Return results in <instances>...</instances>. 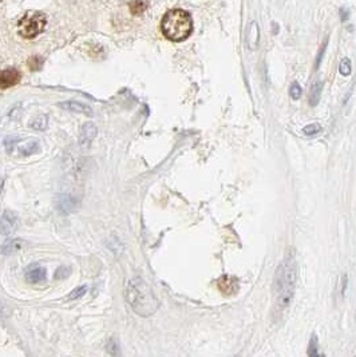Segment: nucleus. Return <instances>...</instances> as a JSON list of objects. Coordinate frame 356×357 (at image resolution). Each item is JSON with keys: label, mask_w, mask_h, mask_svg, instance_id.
Instances as JSON below:
<instances>
[{"label": "nucleus", "mask_w": 356, "mask_h": 357, "mask_svg": "<svg viewBox=\"0 0 356 357\" xmlns=\"http://www.w3.org/2000/svg\"><path fill=\"white\" fill-rule=\"evenodd\" d=\"M2 185H3V181H2V178H0V187H2Z\"/></svg>", "instance_id": "nucleus-24"}, {"label": "nucleus", "mask_w": 356, "mask_h": 357, "mask_svg": "<svg viewBox=\"0 0 356 357\" xmlns=\"http://www.w3.org/2000/svg\"><path fill=\"white\" fill-rule=\"evenodd\" d=\"M96 137V127L92 122H86L80 129L79 143L82 147H88Z\"/></svg>", "instance_id": "nucleus-9"}, {"label": "nucleus", "mask_w": 356, "mask_h": 357, "mask_svg": "<svg viewBox=\"0 0 356 357\" xmlns=\"http://www.w3.org/2000/svg\"><path fill=\"white\" fill-rule=\"evenodd\" d=\"M320 131H321V126L319 125V123H311V125H308V126H305L304 129H303V134L315 135L317 134V133H320Z\"/></svg>", "instance_id": "nucleus-17"}, {"label": "nucleus", "mask_w": 356, "mask_h": 357, "mask_svg": "<svg viewBox=\"0 0 356 357\" xmlns=\"http://www.w3.org/2000/svg\"><path fill=\"white\" fill-rule=\"evenodd\" d=\"M22 246H23V241H22V240H19V238L10 240V241H7L3 246H2V252H3L4 254L18 253V252L22 249Z\"/></svg>", "instance_id": "nucleus-14"}, {"label": "nucleus", "mask_w": 356, "mask_h": 357, "mask_svg": "<svg viewBox=\"0 0 356 357\" xmlns=\"http://www.w3.org/2000/svg\"><path fill=\"white\" fill-rule=\"evenodd\" d=\"M31 126L35 129V130H44L46 126H47V118L46 116H40V118H36L34 122L31 123Z\"/></svg>", "instance_id": "nucleus-20"}, {"label": "nucleus", "mask_w": 356, "mask_h": 357, "mask_svg": "<svg viewBox=\"0 0 356 357\" xmlns=\"http://www.w3.org/2000/svg\"><path fill=\"white\" fill-rule=\"evenodd\" d=\"M289 94H291V96H292V99L295 100L300 99L301 96L300 84L297 83V82H293V83L291 84V91H289Z\"/></svg>", "instance_id": "nucleus-19"}, {"label": "nucleus", "mask_w": 356, "mask_h": 357, "mask_svg": "<svg viewBox=\"0 0 356 357\" xmlns=\"http://www.w3.org/2000/svg\"><path fill=\"white\" fill-rule=\"evenodd\" d=\"M237 281L234 278L224 276L222 278L218 280V289L224 294H233L237 290Z\"/></svg>", "instance_id": "nucleus-10"}, {"label": "nucleus", "mask_w": 356, "mask_h": 357, "mask_svg": "<svg viewBox=\"0 0 356 357\" xmlns=\"http://www.w3.org/2000/svg\"><path fill=\"white\" fill-rule=\"evenodd\" d=\"M308 356H311V357L319 356V352H317V337L315 336V334H313L312 338H311V342H309Z\"/></svg>", "instance_id": "nucleus-18"}, {"label": "nucleus", "mask_w": 356, "mask_h": 357, "mask_svg": "<svg viewBox=\"0 0 356 357\" xmlns=\"http://www.w3.org/2000/svg\"><path fill=\"white\" fill-rule=\"evenodd\" d=\"M161 28L164 35L172 42H182L188 39L189 35L192 34L193 22L192 16L189 15V12L184 10H172L165 14Z\"/></svg>", "instance_id": "nucleus-3"}, {"label": "nucleus", "mask_w": 356, "mask_h": 357, "mask_svg": "<svg viewBox=\"0 0 356 357\" xmlns=\"http://www.w3.org/2000/svg\"><path fill=\"white\" fill-rule=\"evenodd\" d=\"M297 265L293 252H288L281 264L277 266L275 276V300L279 310L285 309L293 300V293L296 288Z\"/></svg>", "instance_id": "nucleus-1"}, {"label": "nucleus", "mask_w": 356, "mask_h": 357, "mask_svg": "<svg viewBox=\"0 0 356 357\" xmlns=\"http://www.w3.org/2000/svg\"><path fill=\"white\" fill-rule=\"evenodd\" d=\"M259 40H260V28H259V24H257V22H252L248 28V46H249V48H252V50L257 48Z\"/></svg>", "instance_id": "nucleus-12"}, {"label": "nucleus", "mask_w": 356, "mask_h": 357, "mask_svg": "<svg viewBox=\"0 0 356 357\" xmlns=\"http://www.w3.org/2000/svg\"><path fill=\"white\" fill-rule=\"evenodd\" d=\"M351 60L348 58H344V59L340 62V66H339V71H340L341 75L348 76L351 74Z\"/></svg>", "instance_id": "nucleus-16"}, {"label": "nucleus", "mask_w": 356, "mask_h": 357, "mask_svg": "<svg viewBox=\"0 0 356 357\" xmlns=\"http://www.w3.org/2000/svg\"><path fill=\"white\" fill-rule=\"evenodd\" d=\"M340 18H341V22H347L349 18V12L348 10H345V8H341L340 10Z\"/></svg>", "instance_id": "nucleus-23"}, {"label": "nucleus", "mask_w": 356, "mask_h": 357, "mask_svg": "<svg viewBox=\"0 0 356 357\" xmlns=\"http://www.w3.org/2000/svg\"><path fill=\"white\" fill-rule=\"evenodd\" d=\"M129 8H130L133 15H141V14H144L146 11L148 3L145 0H132L130 4H129Z\"/></svg>", "instance_id": "nucleus-15"}, {"label": "nucleus", "mask_w": 356, "mask_h": 357, "mask_svg": "<svg viewBox=\"0 0 356 357\" xmlns=\"http://www.w3.org/2000/svg\"><path fill=\"white\" fill-rule=\"evenodd\" d=\"M325 48H327V40L324 42V44L321 46L320 51H319V54H317V58H316V63H315V67L319 68V66H320L321 63V59H323V55H324L325 52Z\"/></svg>", "instance_id": "nucleus-22"}, {"label": "nucleus", "mask_w": 356, "mask_h": 357, "mask_svg": "<svg viewBox=\"0 0 356 357\" xmlns=\"http://www.w3.org/2000/svg\"><path fill=\"white\" fill-rule=\"evenodd\" d=\"M20 72L16 68H7L0 72V88H8L20 82Z\"/></svg>", "instance_id": "nucleus-7"}, {"label": "nucleus", "mask_w": 356, "mask_h": 357, "mask_svg": "<svg viewBox=\"0 0 356 357\" xmlns=\"http://www.w3.org/2000/svg\"><path fill=\"white\" fill-rule=\"evenodd\" d=\"M323 87H324V84H323L321 80H316L311 86V91H309V104L311 106H316L319 103V100L321 98V92H323Z\"/></svg>", "instance_id": "nucleus-13"}, {"label": "nucleus", "mask_w": 356, "mask_h": 357, "mask_svg": "<svg viewBox=\"0 0 356 357\" xmlns=\"http://www.w3.org/2000/svg\"><path fill=\"white\" fill-rule=\"evenodd\" d=\"M47 278V273H46V269L42 268L38 264H34V265L28 266L26 269V280L31 284H40V282L46 281Z\"/></svg>", "instance_id": "nucleus-8"}, {"label": "nucleus", "mask_w": 356, "mask_h": 357, "mask_svg": "<svg viewBox=\"0 0 356 357\" xmlns=\"http://www.w3.org/2000/svg\"><path fill=\"white\" fill-rule=\"evenodd\" d=\"M6 149L10 154L15 153V154L23 155V157H27V155L35 154L38 151L40 150V143L38 139H24V141H19V139L15 138H10L6 139Z\"/></svg>", "instance_id": "nucleus-5"}, {"label": "nucleus", "mask_w": 356, "mask_h": 357, "mask_svg": "<svg viewBox=\"0 0 356 357\" xmlns=\"http://www.w3.org/2000/svg\"><path fill=\"white\" fill-rule=\"evenodd\" d=\"M47 24V18L42 12H27L19 22L20 35L26 39H32L43 31Z\"/></svg>", "instance_id": "nucleus-4"}, {"label": "nucleus", "mask_w": 356, "mask_h": 357, "mask_svg": "<svg viewBox=\"0 0 356 357\" xmlns=\"http://www.w3.org/2000/svg\"><path fill=\"white\" fill-rule=\"evenodd\" d=\"M60 107L66 108L68 111H75V112H83L86 115L91 116L92 115V110L91 107H88L86 104L80 103V102H74V100H70V102H66V103H60Z\"/></svg>", "instance_id": "nucleus-11"}, {"label": "nucleus", "mask_w": 356, "mask_h": 357, "mask_svg": "<svg viewBox=\"0 0 356 357\" xmlns=\"http://www.w3.org/2000/svg\"><path fill=\"white\" fill-rule=\"evenodd\" d=\"M86 292H87V286H79V288L72 290L71 294L68 296V300H76V298L82 297Z\"/></svg>", "instance_id": "nucleus-21"}, {"label": "nucleus", "mask_w": 356, "mask_h": 357, "mask_svg": "<svg viewBox=\"0 0 356 357\" xmlns=\"http://www.w3.org/2000/svg\"><path fill=\"white\" fill-rule=\"evenodd\" d=\"M18 226H19V218H18L16 213L11 210L4 211L0 217V234H12V233H15Z\"/></svg>", "instance_id": "nucleus-6"}, {"label": "nucleus", "mask_w": 356, "mask_h": 357, "mask_svg": "<svg viewBox=\"0 0 356 357\" xmlns=\"http://www.w3.org/2000/svg\"><path fill=\"white\" fill-rule=\"evenodd\" d=\"M126 298L132 309L142 317L152 316L158 309V301L153 290L141 277H134L128 282Z\"/></svg>", "instance_id": "nucleus-2"}]
</instances>
